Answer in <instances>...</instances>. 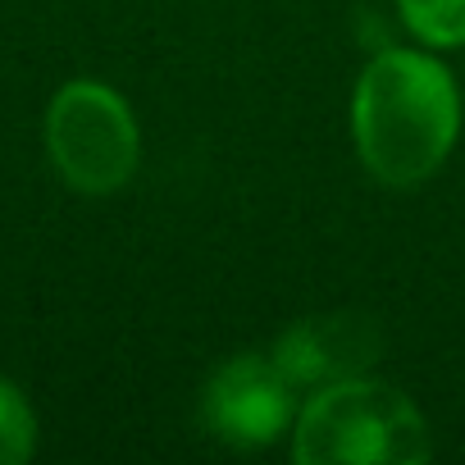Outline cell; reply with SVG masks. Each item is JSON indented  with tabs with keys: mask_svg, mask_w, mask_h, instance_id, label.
<instances>
[{
	"mask_svg": "<svg viewBox=\"0 0 465 465\" xmlns=\"http://www.w3.org/2000/svg\"><path fill=\"white\" fill-rule=\"evenodd\" d=\"M460 101L451 74L420 51H383L365 64L351 101L356 151L388 187L424 183L451 151Z\"/></svg>",
	"mask_w": 465,
	"mask_h": 465,
	"instance_id": "6da1fadb",
	"label": "cell"
},
{
	"mask_svg": "<svg viewBox=\"0 0 465 465\" xmlns=\"http://www.w3.org/2000/svg\"><path fill=\"white\" fill-rule=\"evenodd\" d=\"M292 433L302 465H420L433 451L424 415L397 388L365 374L315 388Z\"/></svg>",
	"mask_w": 465,
	"mask_h": 465,
	"instance_id": "7a4b0ae2",
	"label": "cell"
},
{
	"mask_svg": "<svg viewBox=\"0 0 465 465\" xmlns=\"http://www.w3.org/2000/svg\"><path fill=\"white\" fill-rule=\"evenodd\" d=\"M46 151L60 178L78 192H114L137 169V119L119 92L69 83L46 110Z\"/></svg>",
	"mask_w": 465,
	"mask_h": 465,
	"instance_id": "3957f363",
	"label": "cell"
},
{
	"mask_svg": "<svg viewBox=\"0 0 465 465\" xmlns=\"http://www.w3.org/2000/svg\"><path fill=\"white\" fill-rule=\"evenodd\" d=\"M297 392L302 388L279 370L274 356H232L205 383L201 420L219 442L238 451L270 447L297 420Z\"/></svg>",
	"mask_w": 465,
	"mask_h": 465,
	"instance_id": "277c9868",
	"label": "cell"
},
{
	"mask_svg": "<svg viewBox=\"0 0 465 465\" xmlns=\"http://www.w3.org/2000/svg\"><path fill=\"white\" fill-rule=\"evenodd\" d=\"M379 356H383V329L361 311L306 315L274 342V361L297 388H329L342 379H361L379 365Z\"/></svg>",
	"mask_w": 465,
	"mask_h": 465,
	"instance_id": "5b68a950",
	"label": "cell"
},
{
	"mask_svg": "<svg viewBox=\"0 0 465 465\" xmlns=\"http://www.w3.org/2000/svg\"><path fill=\"white\" fill-rule=\"evenodd\" d=\"M406 28L429 46H465V0H397Z\"/></svg>",
	"mask_w": 465,
	"mask_h": 465,
	"instance_id": "8992f818",
	"label": "cell"
},
{
	"mask_svg": "<svg viewBox=\"0 0 465 465\" xmlns=\"http://www.w3.org/2000/svg\"><path fill=\"white\" fill-rule=\"evenodd\" d=\"M33 447H37V415L10 379H0V465H24Z\"/></svg>",
	"mask_w": 465,
	"mask_h": 465,
	"instance_id": "52a82bcc",
	"label": "cell"
}]
</instances>
